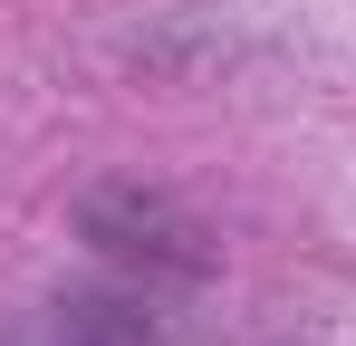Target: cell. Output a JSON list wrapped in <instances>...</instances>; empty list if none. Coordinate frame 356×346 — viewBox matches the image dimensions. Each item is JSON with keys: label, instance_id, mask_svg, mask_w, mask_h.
Wrapping results in <instances>:
<instances>
[{"label": "cell", "instance_id": "1", "mask_svg": "<svg viewBox=\"0 0 356 346\" xmlns=\"http://www.w3.org/2000/svg\"><path fill=\"white\" fill-rule=\"evenodd\" d=\"M87 240L106 250V260H125V270H154V279H202L212 270V240H202V222L193 212H174L164 192H135V183H116V192H87Z\"/></svg>", "mask_w": 356, "mask_h": 346}, {"label": "cell", "instance_id": "2", "mask_svg": "<svg viewBox=\"0 0 356 346\" xmlns=\"http://www.w3.org/2000/svg\"><path fill=\"white\" fill-rule=\"evenodd\" d=\"M0 346H154V318L116 288H77V298L0 318Z\"/></svg>", "mask_w": 356, "mask_h": 346}]
</instances>
